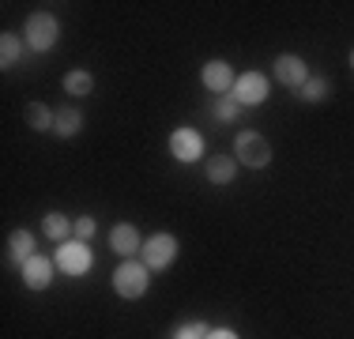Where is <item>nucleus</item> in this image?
I'll return each mask as SVG.
<instances>
[{
    "label": "nucleus",
    "mask_w": 354,
    "mask_h": 339,
    "mask_svg": "<svg viewBox=\"0 0 354 339\" xmlns=\"http://www.w3.org/2000/svg\"><path fill=\"white\" fill-rule=\"evenodd\" d=\"M207 181L212 185H230L234 177H238V158H230V155H215V158H207Z\"/></svg>",
    "instance_id": "12"
},
{
    "label": "nucleus",
    "mask_w": 354,
    "mask_h": 339,
    "mask_svg": "<svg viewBox=\"0 0 354 339\" xmlns=\"http://www.w3.org/2000/svg\"><path fill=\"white\" fill-rule=\"evenodd\" d=\"M328 95H332V83H328L324 75H309L306 87L298 91V98H301V102H324Z\"/></svg>",
    "instance_id": "19"
},
{
    "label": "nucleus",
    "mask_w": 354,
    "mask_h": 339,
    "mask_svg": "<svg viewBox=\"0 0 354 339\" xmlns=\"http://www.w3.org/2000/svg\"><path fill=\"white\" fill-rule=\"evenodd\" d=\"M109 249H113L117 257L132 260L136 253H143V237H140V230L132 223H117L113 230H109Z\"/></svg>",
    "instance_id": "11"
},
{
    "label": "nucleus",
    "mask_w": 354,
    "mask_h": 339,
    "mask_svg": "<svg viewBox=\"0 0 354 339\" xmlns=\"http://www.w3.org/2000/svg\"><path fill=\"white\" fill-rule=\"evenodd\" d=\"M57 271H64V275H87L91 268H95V253H91V241H61V249H57Z\"/></svg>",
    "instance_id": "4"
},
{
    "label": "nucleus",
    "mask_w": 354,
    "mask_h": 339,
    "mask_svg": "<svg viewBox=\"0 0 354 339\" xmlns=\"http://www.w3.org/2000/svg\"><path fill=\"white\" fill-rule=\"evenodd\" d=\"M64 91H68L72 98H87L91 91H95V75H91L87 68H75V72L64 75Z\"/></svg>",
    "instance_id": "16"
},
{
    "label": "nucleus",
    "mask_w": 354,
    "mask_h": 339,
    "mask_svg": "<svg viewBox=\"0 0 354 339\" xmlns=\"http://www.w3.org/2000/svg\"><path fill=\"white\" fill-rule=\"evenodd\" d=\"M272 72H275V80H279L283 87H290V91H301L306 80H309V64L301 61L298 53H279L275 64H272Z\"/></svg>",
    "instance_id": "8"
},
{
    "label": "nucleus",
    "mask_w": 354,
    "mask_h": 339,
    "mask_svg": "<svg viewBox=\"0 0 354 339\" xmlns=\"http://www.w3.org/2000/svg\"><path fill=\"white\" fill-rule=\"evenodd\" d=\"M351 68H354V49H351Z\"/></svg>",
    "instance_id": "24"
},
{
    "label": "nucleus",
    "mask_w": 354,
    "mask_h": 339,
    "mask_svg": "<svg viewBox=\"0 0 354 339\" xmlns=\"http://www.w3.org/2000/svg\"><path fill=\"white\" fill-rule=\"evenodd\" d=\"M207 339H241V336L234 332V328H212V332H207Z\"/></svg>",
    "instance_id": "23"
},
{
    "label": "nucleus",
    "mask_w": 354,
    "mask_h": 339,
    "mask_svg": "<svg viewBox=\"0 0 354 339\" xmlns=\"http://www.w3.org/2000/svg\"><path fill=\"white\" fill-rule=\"evenodd\" d=\"M151 286V268L143 264V260H124L121 268L113 271V291L121 294V298H143Z\"/></svg>",
    "instance_id": "2"
},
{
    "label": "nucleus",
    "mask_w": 354,
    "mask_h": 339,
    "mask_svg": "<svg viewBox=\"0 0 354 339\" xmlns=\"http://www.w3.org/2000/svg\"><path fill=\"white\" fill-rule=\"evenodd\" d=\"M83 129V113L75 106H61L57 109V121H53V136H61V140H72L75 132Z\"/></svg>",
    "instance_id": "13"
},
{
    "label": "nucleus",
    "mask_w": 354,
    "mask_h": 339,
    "mask_svg": "<svg viewBox=\"0 0 354 339\" xmlns=\"http://www.w3.org/2000/svg\"><path fill=\"white\" fill-rule=\"evenodd\" d=\"M207 332H212V328H207L204 320H189V324L174 328V339H207Z\"/></svg>",
    "instance_id": "21"
},
{
    "label": "nucleus",
    "mask_w": 354,
    "mask_h": 339,
    "mask_svg": "<svg viewBox=\"0 0 354 339\" xmlns=\"http://www.w3.org/2000/svg\"><path fill=\"white\" fill-rule=\"evenodd\" d=\"M230 95H234V102H238L241 109L245 106H264L268 95H272V83H268L264 72H241Z\"/></svg>",
    "instance_id": "5"
},
{
    "label": "nucleus",
    "mask_w": 354,
    "mask_h": 339,
    "mask_svg": "<svg viewBox=\"0 0 354 339\" xmlns=\"http://www.w3.org/2000/svg\"><path fill=\"white\" fill-rule=\"evenodd\" d=\"M23 42H27L35 53H49V49L61 42V23H57V15H53V12H35V15L27 19Z\"/></svg>",
    "instance_id": "1"
},
{
    "label": "nucleus",
    "mask_w": 354,
    "mask_h": 339,
    "mask_svg": "<svg viewBox=\"0 0 354 339\" xmlns=\"http://www.w3.org/2000/svg\"><path fill=\"white\" fill-rule=\"evenodd\" d=\"M98 234V223L91 215H80L75 219V241H91V237Z\"/></svg>",
    "instance_id": "22"
},
{
    "label": "nucleus",
    "mask_w": 354,
    "mask_h": 339,
    "mask_svg": "<svg viewBox=\"0 0 354 339\" xmlns=\"http://www.w3.org/2000/svg\"><path fill=\"white\" fill-rule=\"evenodd\" d=\"M212 117H215L218 125H234V121L241 117V106L234 102V95H230V98L223 95V98H215V106H212Z\"/></svg>",
    "instance_id": "20"
},
{
    "label": "nucleus",
    "mask_w": 354,
    "mask_h": 339,
    "mask_svg": "<svg viewBox=\"0 0 354 339\" xmlns=\"http://www.w3.org/2000/svg\"><path fill=\"white\" fill-rule=\"evenodd\" d=\"M41 234L53 237V241H68V234H75V223L64 219L61 211H49V215L41 219Z\"/></svg>",
    "instance_id": "15"
},
{
    "label": "nucleus",
    "mask_w": 354,
    "mask_h": 339,
    "mask_svg": "<svg viewBox=\"0 0 354 339\" xmlns=\"http://www.w3.org/2000/svg\"><path fill=\"white\" fill-rule=\"evenodd\" d=\"M200 83H204L212 95H230L234 91V83H238V75H234V64H226V61H207L204 64V72H200Z\"/></svg>",
    "instance_id": "9"
},
{
    "label": "nucleus",
    "mask_w": 354,
    "mask_h": 339,
    "mask_svg": "<svg viewBox=\"0 0 354 339\" xmlns=\"http://www.w3.org/2000/svg\"><path fill=\"white\" fill-rule=\"evenodd\" d=\"M177 253H181V245H177L174 234H151L143 241V264L151 271H166L177 260Z\"/></svg>",
    "instance_id": "6"
},
{
    "label": "nucleus",
    "mask_w": 354,
    "mask_h": 339,
    "mask_svg": "<svg viewBox=\"0 0 354 339\" xmlns=\"http://www.w3.org/2000/svg\"><path fill=\"white\" fill-rule=\"evenodd\" d=\"M35 234H30V230H12V237H8V249H12V260H15V264H27V260L30 257H35Z\"/></svg>",
    "instance_id": "14"
},
{
    "label": "nucleus",
    "mask_w": 354,
    "mask_h": 339,
    "mask_svg": "<svg viewBox=\"0 0 354 339\" xmlns=\"http://www.w3.org/2000/svg\"><path fill=\"white\" fill-rule=\"evenodd\" d=\"M53 121H57V109L41 106V102H30L27 106V125L35 132H53Z\"/></svg>",
    "instance_id": "17"
},
{
    "label": "nucleus",
    "mask_w": 354,
    "mask_h": 339,
    "mask_svg": "<svg viewBox=\"0 0 354 339\" xmlns=\"http://www.w3.org/2000/svg\"><path fill=\"white\" fill-rule=\"evenodd\" d=\"M170 155L177 163H196V158H204V136L196 129H189V125H181V129L170 132Z\"/></svg>",
    "instance_id": "7"
},
{
    "label": "nucleus",
    "mask_w": 354,
    "mask_h": 339,
    "mask_svg": "<svg viewBox=\"0 0 354 339\" xmlns=\"http://www.w3.org/2000/svg\"><path fill=\"white\" fill-rule=\"evenodd\" d=\"M23 57V38L19 34H0V68H15Z\"/></svg>",
    "instance_id": "18"
},
{
    "label": "nucleus",
    "mask_w": 354,
    "mask_h": 339,
    "mask_svg": "<svg viewBox=\"0 0 354 339\" xmlns=\"http://www.w3.org/2000/svg\"><path fill=\"white\" fill-rule=\"evenodd\" d=\"M19 271H23V286H27V291H46V286L53 283V275H57V260L35 253V257H30Z\"/></svg>",
    "instance_id": "10"
},
{
    "label": "nucleus",
    "mask_w": 354,
    "mask_h": 339,
    "mask_svg": "<svg viewBox=\"0 0 354 339\" xmlns=\"http://www.w3.org/2000/svg\"><path fill=\"white\" fill-rule=\"evenodd\" d=\"M234 158L249 170H264L272 163V143L260 132H238V140H234Z\"/></svg>",
    "instance_id": "3"
}]
</instances>
